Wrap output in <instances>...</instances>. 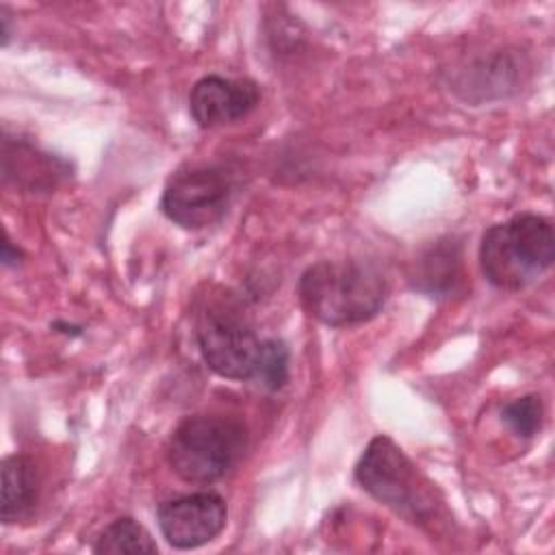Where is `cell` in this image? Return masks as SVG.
Returning a JSON list of instances; mask_svg holds the SVG:
<instances>
[{
	"label": "cell",
	"mask_w": 555,
	"mask_h": 555,
	"mask_svg": "<svg viewBox=\"0 0 555 555\" xmlns=\"http://www.w3.org/2000/svg\"><path fill=\"white\" fill-rule=\"evenodd\" d=\"M555 260V234L548 219L522 212L486 230L479 264L486 280L501 291H520L535 282Z\"/></svg>",
	"instance_id": "cell-2"
},
{
	"label": "cell",
	"mask_w": 555,
	"mask_h": 555,
	"mask_svg": "<svg viewBox=\"0 0 555 555\" xmlns=\"http://www.w3.org/2000/svg\"><path fill=\"white\" fill-rule=\"evenodd\" d=\"M260 100L254 80H232L223 76H204L189 93L191 117L202 128L234 124L249 115Z\"/></svg>",
	"instance_id": "cell-8"
},
{
	"label": "cell",
	"mask_w": 555,
	"mask_h": 555,
	"mask_svg": "<svg viewBox=\"0 0 555 555\" xmlns=\"http://www.w3.org/2000/svg\"><path fill=\"white\" fill-rule=\"evenodd\" d=\"M20 249H15L13 251V245H11V241L7 238L4 243H2V264H7V267H11V264H17L20 262Z\"/></svg>",
	"instance_id": "cell-14"
},
{
	"label": "cell",
	"mask_w": 555,
	"mask_h": 555,
	"mask_svg": "<svg viewBox=\"0 0 555 555\" xmlns=\"http://www.w3.org/2000/svg\"><path fill=\"white\" fill-rule=\"evenodd\" d=\"M93 551L104 555H152L158 546L134 518H117L100 533Z\"/></svg>",
	"instance_id": "cell-11"
},
{
	"label": "cell",
	"mask_w": 555,
	"mask_h": 555,
	"mask_svg": "<svg viewBox=\"0 0 555 555\" xmlns=\"http://www.w3.org/2000/svg\"><path fill=\"white\" fill-rule=\"evenodd\" d=\"M247 429L241 421L221 414L184 418L167 444L171 470L191 483H210L225 477L245 455Z\"/></svg>",
	"instance_id": "cell-3"
},
{
	"label": "cell",
	"mask_w": 555,
	"mask_h": 555,
	"mask_svg": "<svg viewBox=\"0 0 555 555\" xmlns=\"http://www.w3.org/2000/svg\"><path fill=\"white\" fill-rule=\"evenodd\" d=\"M542 416L544 408L538 395H525L520 399H514L501 410V421L522 438H531L540 431Z\"/></svg>",
	"instance_id": "cell-12"
},
{
	"label": "cell",
	"mask_w": 555,
	"mask_h": 555,
	"mask_svg": "<svg viewBox=\"0 0 555 555\" xmlns=\"http://www.w3.org/2000/svg\"><path fill=\"white\" fill-rule=\"evenodd\" d=\"M384 273L366 260H321L299 280L304 310L332 327L373 319L386 301Z\"/></svg>",
	"instance_id": "cell-1"
},
{
	"label": "cell",
	"mask_w": 555,
	"mask_h": 555,
	"mask_svg": "<svg viewBox=\"0 0 555 555\" xmlns=\"http://www.w3.org/2000/svg\"><path fill=\"white\" fill-rule=\"evenodd\" d=\"M356 479L373 499L410 522H427L436 516L434 486L388 436H375L366 444L356 464Z\"/></svg>",
	"instance_id": "cell-4"
},
{
	"label": "cell",
	"mask_w": 555,
	"mask_h": 555,
	"mask_svg": "<svg viewBox=\"0 0 555 555\" xmlns=\"http://www.w3.org/2000/svg\"><path fill=\"white\" fill-rule=\"evenodd\" d=\"M256 379L269 390H278L286 384V379H288V349L282 340L267 338L262 343V356H260Z\"/></svg>",
	"instance_id": "cell-13"
},
{
	"label": "cell",
	"mask_w": 555,
	"mask_h": 555,
	"mask_svg": "<svg viewBox=\"0 0 555 555\" xmlns=\"http://www.w3.org/2000/svg\"><path fill=\"white\" fill-rule=\"evenodd\" d=\"M228 520L223 496L195 492L169 499L158 507V527L173 548H197L215 540Z\"/></svg>",
	"instance_id": "cell-7"
},
{
	"label": "cell",
	"mask_w": 555,
	"mask_h": 555,
	"mask_svg": "<svg viewBox=\"0 0 555 555\" xmlns=\"http://www.w3.org/2000/svg\"><path fill=\"white\" fill-rule=\"evenodd\" d=\"M232 184L219 167L195 165L173 173L163 191V215L186 228L199 230L212 225L225 215Z\"/></svg>",
	"instance_id": "cell-6"
},
{
	"label": "cell",
	"mask_w": 555,
	"mask_h": 555,
	"mask_svg": "<svg viewBox=\"0 0 555 555\" xmlns=\"http://www.w3.org/2000/svg\"><path fill=\"white\" fill-rule=\"evenodd\" d=\"M39 479L30 457L9 455L2 462L0 516L4 522H17L30 514L37 501Z\"/></svg>",
	"instance_id": "cell-9"
},
{
	"label": "cell",
	"mask_w": 555,
	"mask_h": 555,
	"mask_svg": "<svg viewBox=\"0 0 555 555\" xmlns=\"http://www.w3.org/2000/svg\"><path fill=\"white\" fill-rule=\"evenodd\" d=\"M197 345L206 364L228 379H256L262 343L232 297L210 299L197 317Z\"/></svg>",
	"instance_id": "cell-5"
},
{
	"label": "cell",
	"mask_w": 555,
	"mask_h": 555,
	"mask_svg": "<svg viewBox=\"0 0 555 555\" xmlns=\"http://www.w3.org/2000/svg\"><path fill=\"white\" fill-rule=\"evenodd\" d=\"M0 24H2V46L9 43V15L4 13V9L0 11Z\"/></svg>",
	"instance_id": "cell-15"
},
{
	"label": "cell",
	"mask_w": 555,
	"mask_h": 555,
	"mask_svg": "<svg viewBox=\"0 0 555 555\" xmlns=\"http://www.w3.org/2000/svg\"><path fill=\"white\" fill-rule=\"evenodd\" d=\"M4 141L11 145L9 139ZM11 147L17 154V163L15 167H2L4 180L15 178L20 186H26L28 191H39V189L54 186L59 178L67 173V165L50 154H41L26 143H15Z\"/></svg>",
	"instance_id": "cell-10"
}]
</instances>
